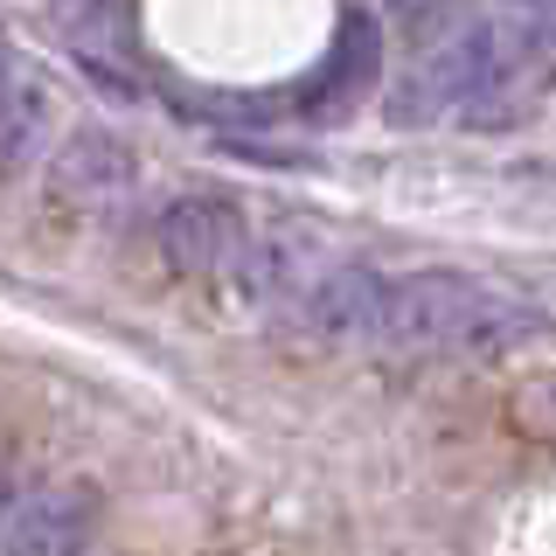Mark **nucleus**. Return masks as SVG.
I'll list each match as a JSON object with an SVG mask.
<instances>
[{"label": "nucleus", "mask_w": 556, "mask_h": 556, "mask_svg": "<svg viewBox=\"0 0 556 556\" xmlns=\"http://www.w3.org/2000/svg\"><path fill=\"white\" fill-rule=\"evenodd\" d=\"M417 8H431V0H390V14H396V22H410Z\"/></svg>", "instance_id": "13"}, {"label": "nucleus", "mask_w": 556, "mask_h": 556, "mask_svg": "<svg viewBox=\"0 0 556 556\" xmlns=\"http://www.w3.org/2000/svg\"><path fill=\"white\" fill-rule=\"evenodd\" d=\"M14 508H22V473H14V466H0V529H8Z\"/></svg>", "instance_id": "12"}, {"label": "nucleus", "mask_w": 556, "mask_h": 556, "mask_svg": "<svg viewBox=\"0 0 556 556\" xmlns=\"http://www.w3.org/2000/svg\"><path fill=\"white\" fill-rule=\"evenodd\" d=\"M410 35H417V56L390 84V126H439L445 112H466L486 91V77L508 56L515 14L494 22V14H473L466 0H452V8L431 0V8L410 14Z\"/></svg>", "instance_id": "1"}, {"label": "nucleus", "mask_w": 556, "mask_h": 556, "mask_svg": "<svg viewBox=\"0 0 556 556\" xmlns=\"http://www.w3.org/2000/svg\"><path fill=\"white\" fill-rule=\"evenodd\" d=\"M98 543V494L91 486H42L0 529V556H84Z\"/></svg>", "instance_id": "6"}, {"label": "nucleus", "mask_w": 556, "mask_h": 556, "mask_svg": "<svg viewBox=\"0 0 556 556\" xmlns=\"http://www.w3.org/2000/svg\"><path fill=\"white\" fill-rule=\"evenodd\" d=\"M382 300H390V278L369 265H341V271H313L292 292V327L320 348H362L376 341Z\"/></svg>", "instance_id": "3"}, {"label": "nucleus", "mask_w": 556, "mask_h": 556, "mask_svg": "<svg viewBox=\"0 0 556 556\" xmlns=\"http://www.w3.org/2000/svg\"><path fill=\"white\" fill-rule=\"evenodd\" d=\"M382 77V28L369 8H341V28H334V49L320 56V70L292 91V112L300 118H348L369 84Z\"/></svg>", "instance_id": "4"}, {"label": "nucleus", "mask_w": 556, "mask_h": 556, "mask_svg": "<svg viewBox=\"0 0 556 556\" xmlns=\"http://www.w3.org/2000/svg\"><path fill=\"white\" fill-rule=\"evenodd\" d=\"M473 278L466 271H404L390 278V300H382L376 341L369 348H396V355H445L452 320L473 300Z\"/></svg>", "instance_id": "2"}, {"label": "nucleus", "mask_w": 556, "mask_h": 556, "mask_svg": "<svg viewBox=\"0 0 556 556\" xmlns=\"http://www.w3.org/2000/svg\"><path fill=\"white\" fill-rule=\"evenodd\" d=\"M543 306H529V300H508V292H473L466 300V313L452 320V334H445V355H466V362H508L521 355V348H535L543 341Z\"/></svg>", "instance_id": "9"}, {"label": "nucleus", "mask_w": 556, "mask_h": 556, "mask_svg": "<svg viewBox=\"0 0 556 556\" xmlns=\"http://www.w3.org/2000/svg\"><path fill=\"white\" fill-rule=\"evenodd\" d=\"M508 8H521V14H535V8H543V0H508Z\"/></svg>", "instance_id": "14"}, {"label": "nucleus", "mask_w": 556, "mask_h": 556, "mask_svg": "<svg viewBox=\"0 0 556 556\" xmlns=\"http://www.w3.org/2000/svg\"><path fill=\"white\" fill-rule=\"evenodd\" d=\"M49 14L77 42L84 63H112L132 35V0H49Z\"/></svg>", "instance_id": "11"}, {"label": "nucleus", "mask_w": 556, "mask_h": 556, "mask_svg": "<svg viewBox=\"0 0 556 556\" xmlns=\"http://www.w3.org/2000/svg\"><path fill=\"white\" fill-rule=\"evenodd\" d=\"M42 132H49V91L28 77V63L0 42V174L22 167L28 153L42 147Z\"/></svg>", "instance_id": "10"}, {"label": "nucleus", "mask_w": 556, "mask_h": 556, "mask_svg": "<svg viewBox=\"0 0 556 556\" xmlns=\"http://www.w3.org/2000/svg\"><path fill=\"white\" fill-rule=\"evenodd\" d=\"M243 208L230 195H181L161 208L153 243H161V265L181 278H223V265L243 251Z\"/></svg>", "instance_id": "5"}, {"label": "nucleus", "mask_w": 556, "mask_h": 556, "mask_svg": "<svg viewBox=\"0 0 556 556\" xmlns=\"http://www.w3.org/2000/svg\"><path fill=\"white\" fill-rule=\"evenodd\" d=\"M132 181H139V153L104 126L70 132L56 147V161H49V195L70 208H104V202L132 195Z\"/></svg>", "instance_id": "7"}, {"label": "nucleus", "mask_w": 556, "mask_h": 556, "mask_svg": "<svg viewBox=\"0 0 556 556\" xmlns=\"http://www.w3.org/2000/svg\"><path fill=\"white\" fill-rule=\"evenodd\" d=\"M306 278H313V237L300 230L243 237V251L223 265V300L237 313H265V306H286Z\"/></svg>", "instance_id": "8"}]
</instances>
